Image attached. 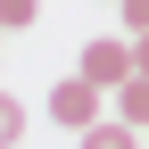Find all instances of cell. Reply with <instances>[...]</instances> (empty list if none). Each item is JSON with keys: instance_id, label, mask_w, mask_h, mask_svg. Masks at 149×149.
<instances>
[{"instance_id": "3", "label": "cell", "mask_w": 149, "mask_h": 149, "mask_svg": "<svg viewBox=\"0 0 149 149\" xmlns=\"http://www.w3.org/2000/svg\"><path fill=\"white\" fill-rule=\"evenodd\" d=\"M116 116H133L141 133H149V74H141V66H133V74L116 83Z\"/></svg>"}, {"instance_id": "1", "label": "cell", "mask_w": 149, "mask_h": 149, "mask_svg": "<svg viewBox=\"0 0 149 149\" xmlns=\"http://www.w3.org/2000/svg\"><path fill=\"white\" fill-rule=\"evenodd\" d=\"M100 91H108V83H91V74H66V83L50 91V116H58L66 133H91V124H100Z\"/></svg>"}, {"instance_id": "2", "label": "cell", "mask_w": 149, "mask_h": 149, "mask_svg": "<svg viewBox=\"0 0 149 149\" xmlns=\"http://www.w3.org/2000/svg\"><path fill=\"white\" fill-rule=\"evenodd\" d=\"M133 66H141V50H133V42H116V33L83 42V74H91V83H108V91H116V83H124Z\"/></svg>"}, {"instance_id": "5", "label": "cell", "mask_w": 149, "mask_h": 149, "mask_svg": "<svg viewBox=\"0 0 149 149\" xmlns=\"http://www.w3.org/2000/svg\"><path fill=\"white\" fill-rule=\"evenodd\" d=\"M0 25H8V33H17V25H33V0H0Z\"/></svg>"}, {"instance_id": "7", "label": "cell", "mask_w": 149, "mask_h": 149, "mask_svg": "<svg viewBox=\"0 0 149 149\" xmlns=\"http://www.w3.org/2000/svg\"><path fill=\"white\" fill-rule=\"evenodd\" d=\"M133 50H141V74H149V33H141V42H133Z\"/></svg>"}, {"instance_id": "6", "label": "cell", "mask_w": 149, "mask_h": 149, "mask_svg": "<svg viewBox=\"0 0 149 149\" xmlns=\"http://www.w3.org/2000/svg\"><path fill=\"white\" fill-rule=\"evenodd\" d=\"M116 8H124V25H133V33H149V0H116Z\"/></svg>"}, {"instance_id": "4", "label": "cell", "mask_w": 149, "mask_h": 149, "mask_svg": "<svg viewBox=\"0 0 149 149\" xmlns=\"http://www.w3.org/2000/svg\"><path fill=\"white\" fill-rule=\"evenodd\" d=\"M133 133H141V124H133V116H116V124H91L83 141H91V149H124V141H133Z\"/></svg>"}]
</instances>
